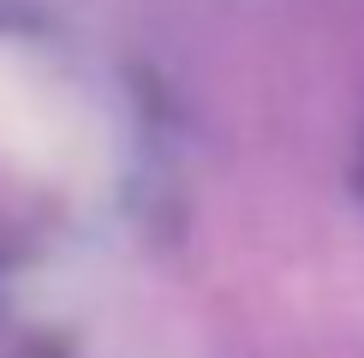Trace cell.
<instances>
[{
	"instance_id": "6da1fadb",
	"label": "cell",
	"mask_w": 364,
	"mask_h": 358,
	"mask_svg": "<svg viewBox=\"0 0 364 358\" xmlns=\"http://www.w3.org/2000/svg\"><path fill=\"white\" fill-rule=\"evenodd\" d=\"M0 156L60 191H96L114 168L96 108L12 36H0Z\"/></svg>"
}]
</instances>
